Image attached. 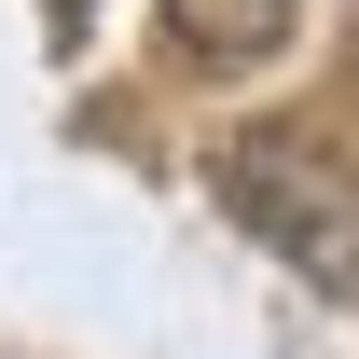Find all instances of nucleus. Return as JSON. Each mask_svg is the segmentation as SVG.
I'll list each match as a JSON object with an SVG mask.
<instances>
[{"label": "nucleus", "mask_w": 359, "mask_h": 359, "mask_svg": "<svg viewBox=\"0 0 359 359\" xmlns=\"http://www.w3.org/2000/svg\"><path fill=\"white\" fill-rule=\"evenodd\" d=\"M222 208L263 235L304 290L359 304V166H346V152H318V138H276V125H263V138H235V152H222Z\"/></svg>", "instance_id": "f257e3e1"}, {"label": "nucleus", "mask_w": 359, "mask_h": 359, "mask_svg": "<svg viewBox=\"0 0 359 359\" xmlns=\"http://www.w3.org/2000/svg\"><path fill=\"white\" fill-rule=\"evenodd\" d=\"M166 42L208 55V69H263L290 42V0H166Z\"/></svg>", "instance_id": "f03ea898"}, {"label": "nucleus", "mask_w": 359, "mask_h": 359, "mask_svg": "<svg viewBox=\"0 0 359 359\" xmlns=\"http://www.w3.org/2000/svg\"><path fill=\"white\" fill-rule=\"evenodd\" d=\"M42 14H55V28H83V14H97V0H42Z\"/></svg>", "instance_id": "7ed1b4c3"}]
</instances>
